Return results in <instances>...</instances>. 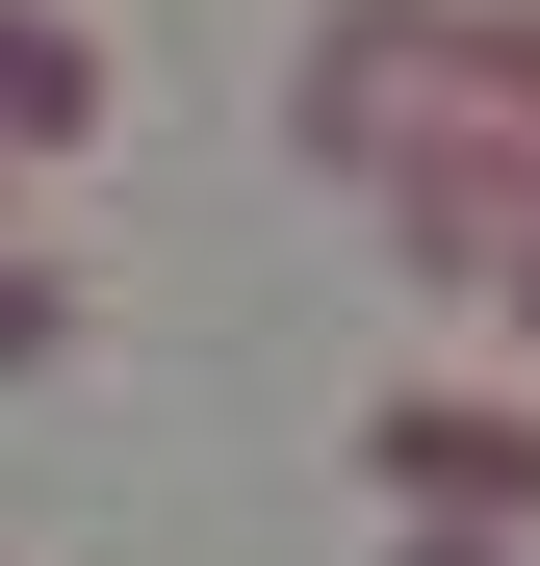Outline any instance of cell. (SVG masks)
<instances>
[{
  "instance_id": "6da1fadb",
  "label": "cell",
  "mask_w": 540,
  "mask_h": 566,
  "mask_svg": "<svg viewBox=\"0 0 540 566\" xmlns=\"http://www.w3.org/2000/svg\"><path fill=\"white\" fill-rule=\"evenodd\" d=\"M52 335H77V283H52V258H0V360H52Z\"/></svg>"
}]
</instances>
